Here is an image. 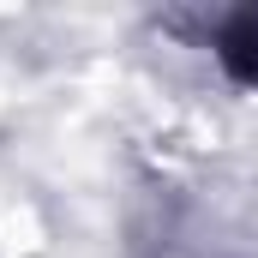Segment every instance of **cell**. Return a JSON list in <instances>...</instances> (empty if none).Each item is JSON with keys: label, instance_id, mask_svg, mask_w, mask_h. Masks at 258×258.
Here are the masks:
<instances>
[{"label": "cell", "instance_id": "1", "mask_svg": "<svg viewBox=\"0 0 258 258\" xmlns=\"http://www.w3.org/2000/svg\"><path fill=\"white\" fill-rule=\"evenodd\" d=\"M216 60H222L228 78L258 84V12H234V18H222V30H216Z\"/></svg>", "mask_w": 258, "mask_h": 258}]
</instances>
